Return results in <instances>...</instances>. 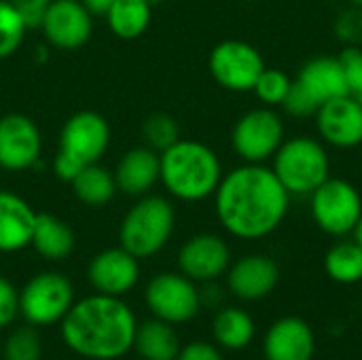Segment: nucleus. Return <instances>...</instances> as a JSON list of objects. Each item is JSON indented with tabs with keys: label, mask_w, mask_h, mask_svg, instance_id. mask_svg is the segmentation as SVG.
Returning a JSON list of instances; mask_svg holds the SVG:
<instances>
[{
	"label": "nucleus",
	"mask_w": 362,
	"mask_h": 360,
	"mask_svg": "<svg viewBox=\"0 0 362 360\" xmlns=\"http://www.w3.org/2000/svg\"><path fill=\"white\" fill-rule=\"evenodd\" d=\"M138 261L140 259H136L123 246L106 248V250L98 252L87 267L89 284L100 295L123 297L140 280V263Z\"/></svg>",
	"instance_id": "nucleus-16"
},
{
	"label": "nucleus",
	"mask_w": 362,
	"mask_h": 360,
	"mask_svg": "<svg viewBox=\"0 0 362 360\" xmlns=\"http://www.w3.org/2000/svg\"><path fill=\"white\" fill-rule=\"evenodd\" d=\"M176 360H223L221 350L208 342H191L180 348Z\"/></svg>",
	"instance_id": "nucleus-37"
},
{
	"label": "nucleus",
	"mask_w": 362,
	"mask_h": 360,
	"mask_svg": "<svg viewBox=\"0 0 362 360\" xmlns=\"http://www.w3.org/2000/svg\"><path fill=\"white\" fill-rule=\"evenodd\" d=\"M337 38L346 45H356L362 47V8L361 6H348L346 11H341L335 19L333 25Z\"/></svg>",
	"instance_id": "nucleus-33"
},
{
	"label": "nucleus",
	"mask_w": 362,
	"mask_h": 360,
	"mask_svg": "<svg viewBox=\"0 0 362 360\" xmlns=\"http://www.w3.org/2000/svg\"><path fill=\"white\" fill-rule=\"evenodd\" d=\"M30 246H34V250L47 261H64L72 255L76 246V238L72 227L64 223L59 216L40 212L36 216Z\"/></svg>",
	"instance_id": "nucleus-22"
},
{
	"label": "nucleus",
	"mask_w": 362,
	"mask_h": 360,
	"mask_svg": "<svg viewBox=\"0 0 362 360\" xmlns=\"http://www.w3.org/2000/svg\"><path fill=\"white\" fill-rule=\"evenodd\" d=\"M257 325L252 316L242 308H223L212 320V335L216 346L229 352H240L248 348L255 339Z\"/></svg>",
	"instance_id": "nucleus-23"
},
{
	"label": "nucleus",
	"mask_w": 362,
	"mask_h": 360,
	"mask_svg": "<svg viewBox=\"0 0 362 360\" xmlns=\"http://www.w3.org/2000/svg\"><path fill=\"white\" fill-rule=\"evenodd\" d=\"M17 314H19V293L11 280L0 276V329L13 325Z\"/></svg>",
	"instance_id": "nucleus-35"
},
{
	"label": "nucleus",
	"mask_w": 362,
	"mask_h": 360,
	"mask_svg": "<svg viewBox=\"0 0 362 360\" xmlns=\"http://www.w3.org/2000/svg\"><path fill=\"white\" fill-rule=\"evenodd\" d=\"M310 214L322 233L331 238L352 236L362 214L358 187L346 178L329 176L310 195Z\"/></svg>",
	"instance_id": "nucleus-7"
},
{
	"label": "nucleus",
	"mask_w": 362,
	"mask_h": 360,
	"mask_svg": "<svg viewBox=\"0 0 362 360\" xmlns=\"http://www.w3.org/2000/svg\"><path fill=\"white\" fill-rule=\"evenodd\" d=\"M59 325L66 348L87 360L123 359L138 331L132 308L121 297L100 293L74 301Z\"/></svg>",
	"instance_id": "nucleus-2"
},
{
	"label": "nucleus",
	"mask_w": 362,
	"mask_h": 360,
	"mask_svg": "<svg viewBox=\"0 0 362 360\" xmlns=\"http://www.w3.org/2000/svg\"><path fill=\"white\" fill-rule=\"evenodd\" d=\"M325 272L337 284H356L362 280V246L352 238H339L325 255Z\"/></svg>",
	"instance_id": "nucleus-27"
},
{
	"label": "nucleus",
	"mask_w": 362,
	"mask_h": 360,
	"mask_svg": "<svg viewBox=\"0 0 362 360\" xmlns=\"http://www.w3.org/2000/svg\"><path fill=\"white\" fill-rule=\"evenodd\" d=\"M356 100H358V102H361V104H362V93H361V95H356Z\"/></svg>",
	"instance_id": "nucleus-43"
},
{
	"label": "nucleus",
	"mask_w": 362,
	"mask_h": 360,
	"mask_svg": "<svg viewBox=\"0 0 362 360\" xmlns=\"http://www.w3.org/2000/svg\"><path fill=\"white\" fill-rule=\"evenodd\" d=\"M72 193L74 197L89 206V208H104L108 206L115 195H117V182H115V174L100 166V163H91L85 166L72 180H70Z\"/></svg>",
	"instance_id": "nucleus-24"
},
{
	"label": "nucleus",
	"mask_w": 362,
	"mask_h": 360,
	"mask_svg": "<svg viewBox=\"0 0 362 360\" xmlns=\"http://www.w3.org/2000/svg\"><path fill=\"white\" fill-rule=\"evenodd\" d=\"M267 68L263 53L240 38H227L212 47L208 55L210 76L231 93H248Z\"/></svg>",
	"instance_id": "nucleus-10"
},
{
	"label": "nucleus",
	"mask_w": 362,
	"mask_h": 360,
	"mask_svg": "<svg viewBox=\"0 0 362 360\" xmlns=\"http://www.w3.org/2000/svg\"><path fill=\"white\" fill-rule=\"evenodd\" d=\"M42 155V136L38 125L21 112L0 117V168L6 172H25L38 166Z\"/></svg>",
	"instance_id": "nucleus-13"
},
{
	"label": "nucleus",
	"mask_w": 362,
	"mask_h": 360,
	"mask_svg": "<svg viewBox=\"0 0 362 360\" xmlns=\"http://www.w3.org/2000/svg\"><path fill=\"white\" fill-rule=\"evenodd\" d=\"M110 144V125L95 110H78L66 119L59 132L53 172L70 182L85 166L98 163Z\"/></svg>",
	"instance_id": "nucleus-4"
},
{
	"label": "nucleus",
	"mask_w": 362,
	"mask_h": 360,
	"mask_svg": "<svg viewBox=\"0 0 362 360\" xmlns=\"http://www.w3.org/2000/svg\"><path fill=\"white\" fill-rule=\"evenodd\" d=\"M280 265L267 255H246L227 269V289L242 301H261L276 291Z\"/></svg>",
	"instance_id": "nucleus-17"
},
{
	"label": "nucleus",
	"mask_w": 362,
	"mask_h": 360,
	"mask_svg": "<svg viewBox=\"0 0 362 360\" xmlns=\"http://www.w3.org/2000/svg\"><path fill=\"white\" fill-rule=\"evenodd\" d=\"M104 17L117 38L136 40L148 30L153 19V6L146 0H112Z\"/></svg>",
	"instance_id": "nucleus-26"
},
{
	"label": "nucleus",
	"mask_w": 362,
	"mask_h": 360,
	"mask_svg": "<svg viewBox=\"0 0 362 360\" xmlns=\"http://www.w3.org/2000/svg\"><path fill=\"white\" fill-rule=\"evenodd\" d=\"M318 104H325L329 100L348 95V83H346V74L341 68L339 57H331V55H316L312 59H308L295 79Z\"/></svg>",
	"instance_id": "nucleus-21"
},
{
	"label": "nucleus",
	"mask_w": 362,
	"mask_h": 360,
	"mask_svg": "<svg viewBox=\"0 0 362 360\" xmlns=\"http://www.w3.org/2000/svg\"><path fill=\"white\" fill-rule=\"evenodd\" d=\"M176 229L174 204L155 193L138 197L119 225L121 246L136 259H151L165 248Z\"/></svg>",
	"instance_id": "nucleus-5"
},
{
	"label": "nucleus",
	"mask_w": 362,
	"mask_h": 360,
	"mask_svg": "<svg viewBox=\"0 0 362 360\" xmlns=\"http://www.w3.org/2000/svg\"><path fill=\"white\" fill-rule=\"evenodd\" d=\"M282 108L293 119H312L318 112L320 104L297 81H293V85H291L284 102H282Z\"/></svg>",
	"instance_id": "nucleus-32"
},
{
	"label": "nucleus",
	"mask_w": 362,
	"mask_h": 360,
	"mask_svg": "<svg viewBox=\"0 0 362 360\" xmlns=\"http://www.w3.org/2000/svg\"><path fill=\"white\" fill-rule=\"evenodd\" d=\"M286 140L280 112L269 106L246 110L231 129V149L242 163H267Z\"/></svg>",
	"instance_id": "nucleus-8"
},
{
	"label": "nucleus",
	"mask_w": 362,
	"mask_h": 360,
	"mask_svg": "<svg viewBox=\"0 0 362 360\" xmlns=\"http://www.w3.org/2000/svg\"><path fill=\"white\" fill-rule=\"evenodd\" d=\"M42 356V342L36 333V327H19L15 329L2 348L4 360H40Z\"/></svg>",
	"instance_id": "nucleus-31"
},
{
	"label": "nucleus",
	"mask_w": 362,
	"mask_h": 360,
	"mask_svg": "<svg viewBox=\"0 0 362 360\" xmlns=\"http://www.w3.org/2000/svg\"><path fill=\"white\" fill-rule=\"evenodd\" d=\"M134 348L144 360H176L182 346L174 325L153 318L138 327Z\"/></svg>",
	"instance_id": "nucleus-25"
},
{
	"label": "nucleus",
	"mask_w": 362,
	"mask_h": 360,
	"mask_svg": "<svg viewBox=\"0 0 362 360\" xmlns=\"http://www.w3.org/2000/svg\"><path fill=\"white\" fill-rule=\"evenodd\" d=\"M144 303L151 314L170 325L193 320L202 308L199 289L180 272H161L153 276L144 289Z\"/></svg>",
	"instance_id": "nucleus-11"
},
{
	"label": "nucleus",
	"mask_w": 362,
	"mask_h": 360,
	"mask_svg": "<svg viewBox=\"0 0 362 360\" xmlns=\"http://www.w3.org/2000/svg\"><path fill=\"white\" fill-rule=\"evenodd\" d=\"M346 74L348 91L350 95H361L362 93V47L356 45H346L341 53L337 55Z\"/></svg>",
	"instance_id": "nucleus-34"
},
{
	"label": "nucleus",
	"mask_w": 362,
	"mask_h": 360,
	"mask_svg": "<svg viewBox=\"0 0 362 360\" xmlns=\"http://www.w3.org/2000/svg\"><path fill=\"white\" fill-rule=\"evenodd\" d=\"M159 182L174 199L185 204L210 199L225 174L216 151L191 138H180L159 153Z\"/></svg>",
	"instance_id": "nucleus-3"
},
{
	"label": "nucleus",
	"mask_w": 362,
	"mask_h": 360,
	"mask_svg": "<svg viewBox=\"0 0 362 360\" xmlns=\"http://www.w3.org/2000/svg\"><path fill=\"white\" fill-rule=\"evenodd\" d=\"M8 2L17 8V13L23 17L25 25L32 30V28H38L40 25L47 8H49V4L53 0H8Z\"/></svg>",
	"instance_id": "nucleus-36"
},
{
	"label": "nucleus",
	"mask_w": 362,
	"mask_h": 360,
	"mask_svg": "<svg viewBox=\"0 0 362 360\" xmlns=\"http://www.w3.org/2000/svg\"><path fill=\"white\" fill-rule=\"evenodd\" d=\"M81 2L91 15H106V11L112 4V0H81Z\"/></svg>",
	"instance_id": "nucleus-39"
},
{
	"label": "nucleus",
	"mask_w": 362,
	"mask_h": 360,
	"mask_svg": "<svg viewBox=\"0 0 362 360\" xmlns=\"http://www.w3.org/2000/svg\"><path fill=\"white\" fill-rule=\"evenodd\" d=\"M74 306V286L59 272H40L19 291V316L32 327H51L64 320Z\"/></svg>",
	"instance_id": "nucleus-9"
},
{
	"label": "nucleus",
	"mask_w": 362,
	"mask_h": 360,
	"mask_svg": "<svg viewBox=\"0 0 362 360\" xmlns=\"http://www.w3.org/2000/svg\"><path fill=\"white\" fill-rule=\"evenodd\" d=\"M272 170L291 197H310L331 176L329 146L314 136H293L272 159Z\"/></svg>",
	"instance_id": "nucleus-6"
},
{
	"label": "nucleus",
	"mask_w": 362,
	"mask_h": 360,
	"mask_svg": "<svg viewBox=\"0 0 362 360\" xmlns=\"http://www.w3.org/2000/svg\"><path fill=\"white\" fill-rule=\"evenodd\" d=\"M291 85H293V79L284 70H280V68H265L261 72V76L257 79L252 93L257 95V100L263 106L276 108V106H282Z\"/></svg>",
	"instance_id": "nucleus-30"
},
{
	"label": "nucleus",
	"mask_w": 362,
	"mask_h": 360,
	"mask_svg": "<svg viewBox=\"0 0 362 360\" xmlns=\"http://www.w3.org/2000/svg\"><path fill=\"white\" fill-rule=\"evenodd\" d=\"M352 238L358 242L362 246V214H361V221H358V225H356V229H354V233H352Z\"/></svg>",
	"instance_id": "nucleus-40"
},
{
	"label": "nucleus",
	"mask_w": 362,
	"mask_h": 360,
	"mask_svg": "<svg viewBox=\"0 0 362 360\" xmlns=\"http://www.w3.org/2000/svg\"><path fill=\"white\" fill-rule=\"evenodd\" d=\"M199 297H202V306H218L223 299V291L214 282H206V289L199 291Z\"/></svg>",
	"instance_id": "nucleus-38"
},
{
	"label": "nucleus",
	"mask_w": 362,
	"mask_h": 360,
	"mask_svg": "<svg viewBox=\"0 0 362 360\" xmlns=\"http://www.w3.org/2000/svg\"><path fill=\"white\" fill-rule=\"evenodd\" d=\"M316 119L318 138L339 151H350L362 144V104L354 95H341L320 104Z\"/></svg>",
	"instance_id": "nucleus-14"
},
{
	"label": "nucleus",
	"mask_w": 362,
	"mask_h": 360,
	"mask_svg": "<svg viewBox=\"0 0 362 360\" xmlns=\"http://www.w3.org/2000/svg\"><path fill=\"white\" fill-rule=\"evenodd\" d=\"M229 265L231 248L218 233H195L178 250V269L193 282H214Z\"/></svg>",
	"instance_id": "nucleus-15"
},
{
	"label": "nucleus",
	"mask_w": 362,
	"mask_h": 360,
	"mask_svg": "<svg viewBox=\"0 0 362 360\" xmlns=\"http://www.w3.org/2000/svg\"><path fill=\"white\" fill-rule=\"evenodd\" d=\"M142 138L148 149L163 153L180 140V125L168 112H153L142 123Z\"/></svg>",
	"instance_id": "nucleus-28"
},
{
	"label": "nucleus",
	"mask_w": 362,
	"mask_h": 360,
	"mask_svg": "<svg viewBox=\"0 0 362 360\" xmlns=\"http://www.w3.org/2000/svg\"><path fill=\"white\" fill-rule=\"evenodd\" d=\"M214 199L221 227L246 242H257L282 227L291 210V193L267 163H242L223 174Z\"/></svg>",
	"instance_id": "nucleus-1"
},
{
	"label": "nucleus",
	"mask_w": 362,
	"mask_h": 360,
	"mask_svg": "<svg viewBox=\"0 0 362 360\" xmlns=\"http://www.w3.org/2000/svg\"><path fill=\"white\" fill-rule=\"evenodd\" d=\"M348 2H350L352 6H361L362 8V0H348Z\"/></svg>",
	"instance_id": "nucleus-42"
},
{
	"label": "nucleus",
	"mask_w": 362,
	"mask_h": 360,
	"mask_svg": "<svg viewBox=\"0 0 362 360\" xmlns=\"http://www.w3.org/2000/svg\"><path fill=\"white\" fill-rule=\"evenodd\" d=\"M38 212L17 193L0 191V252H19L32 244Z\"/></svg>",
	"instance_id": "nucleus-20"
},
{
	"label": "nucleus",
	"mask_w": 362,
	"mask_h": 360,
	"mask_svg": "<svg viewBox=\"0 0 362 360\" xmlns=\"http://www.w3.org/2000/svg\"><path fill=\"white\" fill-rule=\"evenodd\" d=\"M38 28L49 47L76 51L85 47L93 34V15L81 0H53Z\"/></svg>",
	"instance_id": "nucleus-12"
},
{
	"label": "nucleus",
	"mask_w": 362,
	"mask_h": 360,
	"mask_svg": "<svg viewBox=\"0 0 362 360\" xmlns=\"http://www.w3.org/2000/svg\"><path fill=\"white\" fill-rule=\"evenodd\" d=\"M146 2H148V4H151L153 8H155V6H159V4H163L165 0H146Z\"/></svg>",
	"instance_id": "nucleus-41"
},
{
	"label": "nucleus",
	"mask_w": 362,
	"mask_h": 360,
	"mask_svg": "<svg viewBox=\"0 0 362 360\" xmlns=\"http://www.w3.org/2000/svg\"><path fill=\"white\" fill-rule=\"evenodd\" d=\"M28 30L30 28L17 13V8L8 0H0V59H6L17 53V49L23 45Z\"/></svg>",
	"instance_id": "nucleus-29"
},
{
	"label": "nucleus",
	"mask_w": 362,
	"mask_h": 360,
	"mask_svg": "<svg viewBox=\"0 0 362 360\" xmlns=\"http://www.w3.org/2000/svg\"><path fill=\"white\" fill-rule=\"evenodd\" d=\"M267 360H312L316 354V337L312 327L299 316L276 320L263 342Z\"/></svg>",
	"instance_id": "nucleus-18"
},
{
	"label": "nucleus",
	"mask_w": 362,
	"mask_h": 360,
	"mask_svg": "<svg viewBox=\"0 0 362 360\" xmlns=\"http://www.w3.org/2000/svg\"><path fill=\"white\" fill-rule=\"evenodd\" d=\"M159 153L144 146H134L121 155L115 168V182L119 193L129 197H142L159 182Z\"/></svg>",
	"instance_id": "nucleus-19"
}]
</instances>
